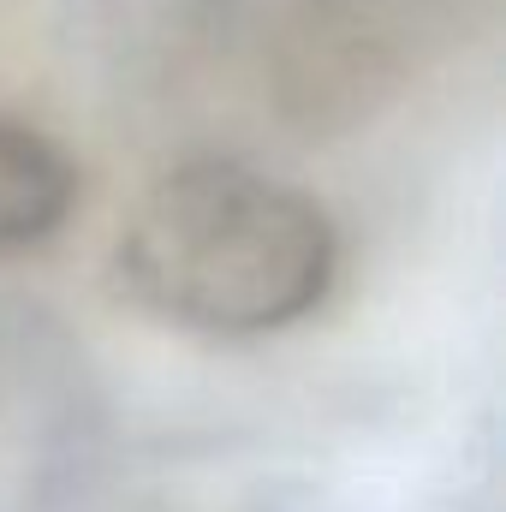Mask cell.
<instances>
[{"mask_svg": "<svg viewBox=\"0 0 506 512\" xmlns=\"http://www.w3.org/2000/svg\"><path fill=\"white\" fill-rule=\"evenodd\" d=\"M120 280L173 328L256 340L316 316L340 280L328 209L251 161L167 167L120 233Z\"/></svg>", "mask_w": 506, "mask_h": 512, "instance_id": "1", "label": "cell"}, {"mask_svg": "<svg viewBox=\"0 0 506 512\" xmlns=\"http://www.w3.org/2000/svg\"><path fill=\"white\" fill-rule=\"evenodd\" d=\"M78 161L42 126L0 114V256L48 245L78 209Z\"/></svg>", "mask_w": 506, "mask_h": 512, "instance_id": "2", "label": "cell"}]
</instances>
